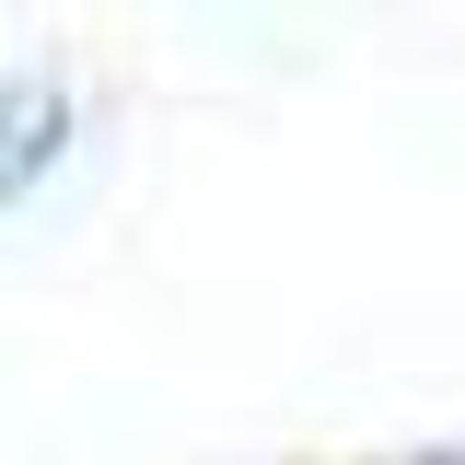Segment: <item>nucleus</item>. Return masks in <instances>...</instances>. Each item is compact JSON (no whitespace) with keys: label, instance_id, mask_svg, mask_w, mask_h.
I'll use <instances>...</instances> for the list:
<instances>
[{"label":"nucleus","instance_id":"obj_1","mask_svg":"<svg viewBox=\"0 0 465 465\" xmlns=\"http://www.w3.org/2000/svg\"><path fill=\"white\" fill-rule=\"evenodd\" d=\"M70 140H82V105H70V82L58 70H12L0 82V210H24L58 163H70Z\"/></svg>","mask_w":465,"mask_h":465}]
</instances>
